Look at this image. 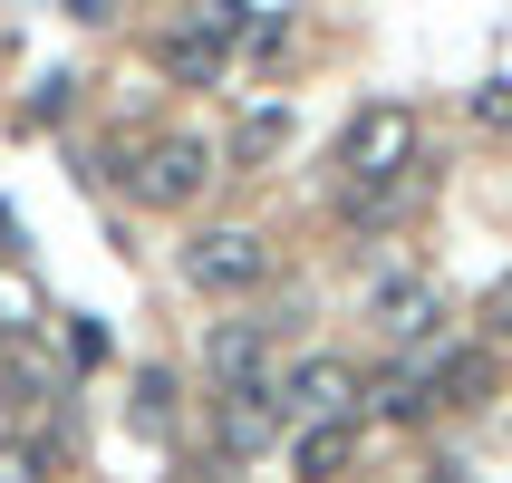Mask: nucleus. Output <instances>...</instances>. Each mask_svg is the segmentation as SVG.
Returning <instances> with one entry per match:
<instances>
[{
	"label": "nucleus",
	"mask_w": 512,
	"mask_h": 483,
	"mask_svg": "<svg viewBox=\"0 0 512 483\" xmlns=\"http://www.w3.org/2000/svg\"><path fill=\"white\" fill-rule=\"evenodd\" d=\"M58 445L49 435H0V483H49Z\"/></svg>",
	"instance_id": "nucleus-13"
},
{
	"label": "nucleus",
	"mask_w": 512,
	"mask_h": 483,
	"mask_svg": "<svg viewBox=\"0 0 512 483\" xmlns=\"http://www.w3.org/2000/svg\"><path fill=\"white\" fill-rule=\"evenodd\" d=\"M281 387H242V397H223V464L261 455V445H281Z\"/></svg>",
	"instance_id": "nucleus-8"
},
{
	"label": "nucleus",
	"mask_w": 512,
	"mask_h": 483,
	"mask_svg": "<svg viewBox=\"0 0 512 483\" xmlns=\"http://www.w3.org/2000/svg\"><path fill=\"white\" fill-rule=\"evenodd\" d=\"M68 87L78 78H39L29 87V126H58V116H68Z\"/></svg>",
	"instance_id": "nucleus-18"
},
{
	"label": "nucleus",
	"mask_w": 512,
	"mask_h": 483,
	"mask_svg": "<svg viewBox=\"0 0 512 483\" xmlns=\"http://www.w3.org/2000/svg\"><path fill=\"white\" fill-rule=\"evenodd\" d=\"M68 358H78V368H107V358H116V329H107V319H78V329H68Z\"/></svg>",
	"instance_id": "nucleus-16"
},
{
	"label": "nucleus",
	"mask_w": 512,
	"mask_h": 483,
	"mask_svg": "<svg viewBox=\"0 0 512 483\" xmlns=\"http://www.w3.org/2000/svg\"><path fill=\"white\" fill-rule=\"evenodd\" d=\"M464 107H474V126H493V136H512V78H484L474 97H464Z\"/></svg>",
	"instance_id": "nucleus-15"
},
{
	"label": "nucleus",
	"mask_w": 512,
	"mask_h": 483,
	"mask_svg": "<svg viewBox=\"0 0 512 483\" xmlns=\"http://www.w3.org/2000/svg\"><path fill=\"white\" fill-rule=\"evenodd\" d=\"M232 49H242V58H281V49H290V10H252V0H242Z\"/></svg>",
	"instance_id": "nucleus-12"
},
{
	"label": "nucleus",
	"mask_w": 512,
	"mask_h": 483,
	"mask_svg": "<svg viewBox=\"0 0 512 483\" xmlns=\"http://www.w3.org/2000/svg\"><path fill=\"white\" fill-rule=\"evenodd\" d=\"M136 435H174V368H136V406H126Z\"/></svg>",
	"instance_id": "nucleus-10"
},
{
	"label": "nucleus",
	"mask_w": 512,
	"mask_h": 483,
	"mask_svg": "<svg viewBox=\"0 0 512 483\" xmlns=\"http://www.w3.org/2000/svg\"><path fill=\"white\" fill-rule=\"evenodd\" d=\"M184 281L203 290V300H252L261 281H271V242H261L252 223H213L184 242Z\"/></svg>",
	"instance_id": "nucleus-2"
},
{
	"label": "nucleus",
	"mask_w": 512,
	"mask_h": 483,
	"mask_svg": "<svg viewBox=\"0 0 512 483\" xmlns=\"http://www.w3.org/2000/svg\"><path fill=\"white\" fill-rule=\"evenodd\" d=\"M261 358H271V319H213V339H203V368L223 377V397L261 387Z\"/></svg>",
	"instance_id": "nucleus-7"
},
{
	"label": "nucleus",
	"mask_w": 512,
	"mask_h": 483,
	"mask_svg": "<svg viewBox=\"0 0 512 483\" xmlns=\"http://www.w3.org/2000/svg\"><path fill=\"white\" fill-rule=\"evenodd\" d=\"M290 136V116L281 107H261V116H242V165H252V155H271V145Z\"/></svg>",
	"instance_id": "nucleus-17"
},
{
	"label": "nucleus",
	"mask_w": 512,
	"mask_h": 483,
	"mask_svg": "<svg viewBox=\"0 0 512 483\" xmlns=\"http://www.w3.org/2000/svg\"><path fill=\"white\" fill-rule=\"evenodd\" d=\"M348 474V426H300V483H339Z\"/></svg>",
	"instance_id": "nucleus-11"
},
{
	"label": "nucleus",
	"mask_w": 512,
	"mask_h": 483,
	"mask_svg": "<svg viewBox=\"0 0 512 483\" xmlns=\"http://www.w3.org/2000/svg\"><path fill=\"white\" fill-rule=\"evenodd\" d=\"M368 319H377L397 348H435V329H445V300H435L426 281H397V271H387V281L368 290Z\"/></svg>",
	"instance_id": "nucleus-6"
},
{
	"label": "nucleus",
	"mask_w": 512,
	"mask_h": 483,
	"mask_svg": "<svg viewBox=\"0 0 512 483\" xmlns=\"http://www.w3.org/2000/svg\"><path fill=\"white\" fill-rule=\"evenodd\" d=\"M358 397H368V377L348 368V358H300L290 387H281V416H300V426H348Z\"/></svg>",
	"instance_id": "nucleus-5"
},
{
	"label": "nucleus",
	"mask_w": 512,
	"mask_h": 483,
	"mask_svg": "<svg viewBox=\"0 0 512 483\" xmlns=\"http://www.w3.org/2000/svg\"><path fill=\"white\" fill-rule=\"evenodd\" d=\"M29 329H39V290L0 271V339H29Z\"/></svg>",
	"instance_id": "nucleus-14"
},
{
	"label": "nucleus",
	"mask_w": 512,
	"mask_h": 483,
	"mask_svg": "<svg viewBox=\"0 0 512 483\" xmlns=\"http://www.w3.org/2000/svg\"><path fill=\"white\" fill-rule=\"evenodd\" d=\"M406 165H416V107L377 97V107L348 116V136H339V174H348V194H387V184H406Z\"/></svg>",
	"instance_id": "nucleus-1"
},
{
	"label": "nucleus",
	"mask_w": 512,
	"mask_h": 483,
	"mask_svg": "<svg viewBox=\"0 0 512 483\" xmlns=\"http://www.w3.org/2000/svg\"><path fill=\"white\" fill-rule=\"evenodd\" d=\"M358 406H368V416H387V426H416V416L435 406V387H426V358H416V368H406V358H397V368H377Z\"/></svg>",
	"instance_id": "nucleus-9"
},
{
	"label": "nucleus",
	"mask_w": 512,
	"mask_h": 483,
	"mask_svg": "<svg viewBox=\"0 0 512 483\" xmlns=\"http://www.w3.org/2000/svg\"><path fill=\"white\" fill-rule=\"evenodd\" d=\"M232 20H242V0H203V10H184V20L155 39V58H165L174 87H213L232 58Z\"/></svg>",
	"instance_id": "nucleus-3"
},
{
	"label": "nucleus",
	"mask_w": 512,
	"mask_h": 483,
	"mask_svg": "<svg viewBox=\"0 0 512 483\" xmlns=\"http://www.w3.org/2000/svg\"><path fill=\"white\" fill-rule=\"evenodd\" d=\"M484 329H493V339H512V271L493 281V300H484Z\"/></svg>",
	"instance_id": "nucleus-19"
},
{
	"label": "nucleus",
	"mask_w": 512,
	"mask_h": 483,
	"mask_svg": "<svg viewBox=\"0 0 512 483\" xmlns=\"http://www.w3.org/2000/svg\"><path fill=\"white\" fill-rule=\"evenodd\" d=\"M126 184H136V203H194L203 184H213V145L203 136H145L136 165H126Z\"/></svg>",
	"instance_id": "nucleus-4"
}]
</instances>
